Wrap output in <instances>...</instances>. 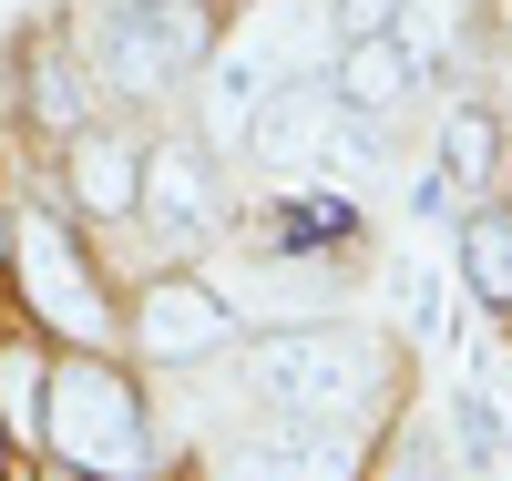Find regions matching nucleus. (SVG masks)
Returning a JSON list of instances; mask_svg holds the SVG:
<instances>
[{
  "instance_id": "1",
  "label": "nucleus",
  "mask_w": 512,
  "mask_h": 481,
  "mask_svg": "<svg viewBox=\"0 0 512 481\" xmlns=\"http://www.w3.org/2000/svg\"><path fill=\"white\" fill-rule=\"evenodd\" d=\"M41 441H52V461L103 471V481H134L154 461V430H144L134 379L103 369V359H62L52 369V389H41Z\"/></svg>"
},
{
  "instance_id": "2",
  "label": "nucleus",
  "mask_w": 512,
  "mask_h": 481,
  "mask_svg": "<svg viewBox=\"0 0 512 481\" xmlns=\"http://www.w3.org/2000/svg\"><path fill=\"white\" fill-rule=\"evenodd\" d=\"M246 379L267 389L287 420L349 430V420L379 400V348H369L359 328H287V338H267V348L246 359Z\"/></svg>"
},
{
  "instance_id": "3",
  "label": "nucleus",
  "mask_w": 512,
  "mask_h": 481,
  "mask_svg": "<svg viewBox=\"0 0 512 481\" xmlns=\"http://www.w3.org/2000/svg\"><path fill=\"white\" fill-rule=\"evenodd\" d=\"M205 52H216L205 0H113L93 31V72L113 93H175L185 72H205Z\"/></svg>"
},
{
  "instance_id": "4",
  "label": "nucleus",
  "mask_w": 512,
  "mask_h": 481,
  "mask_svg": "<svg viewBox=\"0 0 512 481\" xmlns=\"http://www.w3.org/2000/svg\"><path fill=\"white\" fill-rule=\"evenodd\" d=\"M11 246H21V287H31L41 328H62V338H82V348H93V338L113 328V308L93 297V267H82L72 226H62V215H31V226H21Z\"/></svg>"
},
{
  "instance_id": "5",
  "label": "nucleus",
  "mask_w": 512,
  "mask_h": 481,
  "mask_svg": "<svg viewBox=\"0 0 512 481\" xmlns=\"http://www.w3.org/2000/svg\"><path fill=\"white\" fill-rule=\"evenodd\" d=\"M328 123H338V93H328V82H267L236 144H246L256 164H267V174H297V164H318Z\"/></svg>"
},
{
  "instance_id": "6",
  "label": "nucleus",
  "mask_w": 512,
  "mask_h": 481,
  "mask_svg": "<svg viewBox=\"0 0 512 481\" xmlns=\"http://www.w3.org/2000/svg\"><path fill=\"white\" fill-rule=\"evenodd\" d=\"M349 471H359V451L338 441L328 420H287V430L236 441V451L216 461V481H349Z\"/></svg>"
},
{
  "instance_id": "7",
  "label": "nucleus",
  "mask_w": 512,
  "mask_h": 481,
  "mask_svg": "<svg viewBox=\"0 0 512 481\" xmlns=\"http://www.w3.org/2000/svg\"><path fill=\"white\" fill-rule=\"evenodd\" d=\"M236 318H226V297L205 287V277H154L144 287V308H134V338H144V359H205Z\"/></svg>"
},
{
  "instance_id": "8",
  "label": "nucleus",
  "mask_w": 512,
  "mask_h": 481,
  "mask_svg": "<svg viewBox=\"0 0 512 481\" xmlns=\"http://www.w3.org/2000/svg\"><path fill=\"white\" fill-rule=\"evenodd\" d=\"M134 205L154 215L164 236H205V226H216V174H205V154H195V144H164V154H144Z\"/></svg>"
},
{
  "instance_id": "9",
  "label": "nucleus",
  "mask_w": 512,
  "mask_h": 481,
  "mask_svg": "<svg viewBox=\"0 0 512 481\" xmlns=\"http://www.w3.org/2000/svg\"><path fill=\"white\" fill-rule=\"evenodd\" d=\"M492 164H502L492 113H451V123H441V164H431V185H420V215H451L461 195H482Z\"/></svg>"
},
{
  "instance_id": "10",
  "label": "nucleus",
  "mask_w": 512,
  "mask_h": 481,
  "mask_svg": "<svg viewBox=\"0 0 512 481\" xmlns=\"http://www.w3.org/2000/svg\"><path fill=\"white\" fill-rule=\"evenodd\" d=\"M338 113H390L410 93V41L400 31H369V41H338V72H328Z\"/></svg>"
},
{
  "instance_id": "11",
  "label": "nucleus",
  "mask_w": 512,
  "mask_h": 481,
  "mask_svg": "<svg viewBox=\"0 0 512 481\" xmlns=\"http://www.w3.org/2000/svg\"><path fill=\"white\" fill-rule=\"evenodd\" d=\"M267 82H277V41L236 31L226 52H205V103H216V134H246V113H256Z\"/></svg>"
},
{
  "instance_id": "12",
  "label": "nucleus",
  "mask_w": 512,
  "mask_h": 481,
  "mask_svg": "<svg viewBox=\"0 0 512 481\" xmlns=\"http://www.w3.org/2000/svg\"><path fill=\"white\" fill-rule=\"evenodd\" d=\"M134 185H144V154H123L113 134L82 123V134H72V195H82V215H134Z\"/></svg>"
},
{
  "instance_id": "13",
  "label": "nucleus",
  "mask_w": 512,
  "mask_h": 481,
  "mask_svg": "<svg viewBox=\"0 0 512 481\" xmlns=\"http://www.w3.org/2000/svg\"><path fill=\"white\" fill-rule=\"evenodd\" d=\"M390 308H400V328L420 348H451V287H441V267L400 256V267H390Z\"/></svg>"
},
{
  "instance_id": "14",
  "label": "nucleus",
  "mask_w": 512,
  "mask_h": 481,
  "mask_svg": "<svg viewBox=\"0 0 512 481\" xmlns=\"http://www.w3.org/2000/svg\"><path fill=\"white\" fill-rule=\"evenodd\" d=\"M82 113H93L82 62L72 52H31V123H41V134H82Z\"/></svg>"
},
{
  "instance_id": "15",
  "label": "nucleus",
  "mask_w": 512,
  "mask_h": 481,
  "mask_svg": "<svg viewBox=\"0 0 512 481\" xmlns=\"http://www.w3.org/2000/svg\"><path fill=\"white\" fill-rule=\"evenodd\" d=\"M461 277L482 308H512V215H472L461 226Z\"/></svg>"
},
{
  "instance_id": "16",
  "label": "nucleus",
  "mask_w": 512,
  "mask_h": 481,
  "mask_svg": "<svg viewBox=\"0 0 512 481\" xmlns=\"http://www.w3.org/2000/svg\"><path fill=\"white\" fill-rule=\"evenodd\" d=\"M41 348H0V420H11V441H41Z\"/></svg>"
},
{
  "instance_id": "17",
  "label": "nucleus",
  "mask_w": 512,
  "mask_h": 481,
  "mask_svg": "<svg viewBox=\"0 0 512 481\" xmlns=\"http://www.w3.org/2000/svg\"><path fill=\"white\" fill-rule=\"evenodd\" d=\"M451 430H461V461L472 471H502V410H492V379H472L451 400Z\"/></svg>"
},
{
  "instance_id": "18",
  "label": "nucleus",
  "mask_w": 512,
  "mask_h": 481,
  "mask_svg": "<svg viewBox=\"0 0 512 481\" xmlns=\"http://www.w3.org/2000/svg\"><path fill=\"white\" fill-rule=\"evenodd\" d=\"M328 11H338V41H369V31H400L410 0H328Z\"/></svg>"
},
{
  "instance_id": "19",
  "label": "nucleus",
  "mask_w": 512,
  "mask_h": 481,
  "mask_svg": "<svg viewBox=\"0 0 512 481\" xmlns=\"http://www.w3.org/2000/svg\"><path fill=\"white\" fill-rule=\"evenodd\" d=\"M52 481H103V471H72V461H62V471H52Z\"/></svg>"
}]
</instances>
